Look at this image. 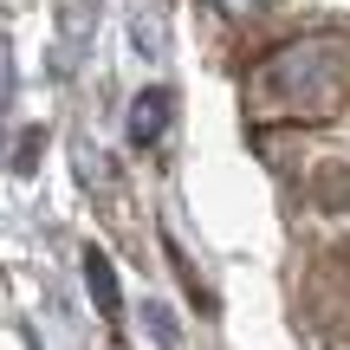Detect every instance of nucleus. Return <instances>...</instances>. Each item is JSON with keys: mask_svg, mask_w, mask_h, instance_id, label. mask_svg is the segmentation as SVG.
I'll return each mask as SVG.
<instances>
[{"mask_svg": "<svg viewBox=\"0 0 350 350\" xmlns=\"http://www.w3.org/2000/svg\"><path fill=\"white\" fill-rule=\"evenodd\" d=\"M163 111H169V98H163V91H150V98H137V143H150L156 130H163V124H156Z\"/></svg>", "mask_w": 350, "mask_h": 350, "instance_id": "2", "label": "nucleus"}, {"mask_svg": "<svg viewBox=\"0 0 350 350\" xmlns=\"http://www.w3.org/2000/svg\"><path fill=\"white\" fill-rule=\"evenodd\" d=\"M221 7H227V13H253L260 0H221Z\"/></svg>", "mask_w": 350, "mask_h": 350, "instance_id": "3", "label": "nucleus"}, {"mask_svg": "<svg viewBox=\"0 0 350 350\" xmlns=\"http://www.w3.org/2000/svg\"><path fill=\"white\" fill-rule=\"evenodd\" d=\"M85 273H91V292H98L104 318H117V292H111V266H104V253H85Z\"/></svg>", "mask_w": 350, "mask_h": 350, "instance_id": "1", "label": "nucleus"}]
</instances>
